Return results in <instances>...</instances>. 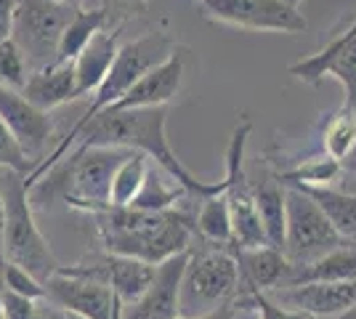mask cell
<instances>
[{
    "label": "cell",
    "instance_id": "cell-37",
    "mask_svg": "<svg viewBox=\"0 0 356 319\" xmlns=\"http://www.w3.org/2000/svg\"><path fill=\"white\" fill-rule=\"evenodd\" d=\"M223 311H226V306L218 309V311H213V314H208V317H200V319H223Z\"/></svg>",
    "mask_w": 356,
    "mask_h": 319
},
{
    "label": "cell",
    "instance_id": "cell-31",
    "mask_svg": "<svg viewBox=\"0 0 356 319\" xmlns=\"http://www.w3.org/2000/svg\"><path fill=\"white\" fill-rule=\"evenodd\" d=\"M0 167H11V170H19L24 176H30L32 163L22 154V149L16 147V141L11 138V133L6 131V125L0 122Z\"/></svg>",
    "mask_w": 356,
    "mask_h": 319
},
{
    "label": "cell",
    "instance_id": "cell-17",
    "mask_svg": "<svg viewBox=\"0 0 356 319\" xmlns=\"http://www.w3.org/2000/svg\"><path fill=\"white\" fill-rule=\"evenodd\" d=\"M22 96L32 106L51 112L56 106L74 101V69L72 61H54L43 69H35L24 80Z\"/></svg>",
    "mask_w": 356,
    "mask_h": 319
},
{
    "label": "cell",
    "instance_id": "cell-25",
    "mask_svg": "<svg viewBox=\"0 0 356 319\" xmlns=\"http://www.w3.org/2000/svg\"><path fill=\"white\" fill-rule=\"evenodd\" d=\"M322 144H325L327 157H332L335 163L343 165V160L351 154V149H354V144H356V106L343 104L341 109L330 117Z\"/></svg>",
    "mask_w": 356,
    "mask_h": 319
},
{
    "label": "cell",
    "instance_id": "cell-33",
    "mask_svg": "<svg viewBox=\"0 0 356 319\" xmlns=\"http://www.w3.org/2000/svg\"><path fill=\"white\" fill-rule=\"evenodd\" d=\"M40 319H80V317H74V314L64 311V309H59V306L48 304V301L43 298V317Z\"/></svg>",
    "mask_w": 356,
    "mask_h": 319
},
{
    "label": "cell",
    "instance_id": "cell-14",
    "mask_svg": "<svg viewBox=\"0 0 356 319\" xmlns=\"http://www.w3.org/2000/svg\"><path fill=\"white\" fill-rule=\"evenodd\" d=\"M277 304L303 311L306 317H341L356 309V282H312L282 288L274 295Z\"/></svg>",
    "mask_w": 356,
    "mask_h": 319
},
{
    "label": "cell",
    "instance_id": "cell-22",
    "mask_svg": "<svg viewBox=\"0 0 356 319\" xmlns=\"http://www.w3.org/2000/svg\"><path fill=\"white\" fill-rule=\"evenodd\" d=\"M106 24H109V11L106 8H74L67 27L61 32L56 61H72L83 48L88 46L90 38L99 30H104Z\"/></svg>",
    "mask_w": 356,
    "mask_h": 319
},
{
    "label": "cell",
    "instance_id": "cell-39",
    "mask_svg": "<svg viewBox=\"0 0 356 319\" xmlns=\"http://www.w3.org/2000/svg\"><path fill=\"white\" fill-rule=\"evenodd\" d=\"M287 3H290V6H296V8H300V3H303V0H287Z\"/></svg>",
    "mask_w": 356,
    "mask_h": 319
},
{
    "label": "cell",
    "instance_id": "cell-4",
    "mask_svg": "<svg viewBox=\"0 0 356 319\" xmlns=\"http://www.w3.org/2000/svg\"><path fill=\"white\" fill-rule=\"evenodd\" d=\"M0 208H3V224H0L3 261L24 269L38 282H45L61 263L54 256L40 227L35 224L30 186L24 173L0 167Z\"/></svg>",
    "mask_w": 356,
    "mask_h": 319
},
{
    "label": "cell",
    "instance_id": "cell-16",
    "mask_svg": "<svg viewBox=\"0 0 356 319\" xmlns=\"http://www.w3.org/2000/svg\"><path fill=\"white\" fill-rule=\"evenodd\" d=\"M93 263L99 266L102 279L112 288L118 304L125 306L136 304L144 290L149 288L152 277H154V266L147 261L128 259V256H115V253H104L102 259H93Z\"/></svg>",
    "mask_w": 356,
    "mask_h": 319
},
{
    "label": "cell",
    "instance_id": "cell-35",
    "mask_svg": "<svg viewBox=\"0 0 356 319\" xmlns=\"http://www.w3.org/2000/svg\"><path fill=\"white\" fill-rule=\"evenodd\" d=\"M112 3H120V6H134V8H144L147 0H112Z\"/></svg>",
    "mask_w": 356,
    "mask_h": 319
},
{
    "label": "cell",
    "instance_id": "cell-6",
    "mask_svg": "<svg viewBox=\"0 0 356 319\" xmlns=\"http://www.w3.org/2000/svg\"><path fill=\"white\" fill-rule=\"evenodd\" d=\"M341 237L330 227L322 208L300 186L284 183V259L303 266L341 247Z\"/></svg>",
    "mask_w": 356,
    "mask_h": 319
},
{
    "label": "cell",
    "instance_id": "cell-19",
    "mask_svg": "<svg viewBox=\"0 0 356 319\" xmlns=\"http://www.w3.org/2000/svg\"><path fill=\"white\" fill-rule=\"evenodd\" d=\"M312 282H356V247L354 245H341L335 250L325 253L322 259L303 263V266H290L284 288L296 285H312Z\"/></svg>",
    "mask_w": 356,
    "mask_h": 319
},
{
    "label": "cell",
    "instance_id": "cell-23",
    "mask_svg": "<svg viewBox=\"0 0 356 319\" xmlns=\"http://www.w3.org/2000/svg\"><path fill=\"white\" fill-rule=\"evenodd\" d=\"M194 231H200L202 240L210 245L232 247V221H229L226 189L200 199V211L194 215Z\"/></svg>",
    "mask_w": 356,
    "mask_h": 319
},
{
    "label": "cell",
    "instance_id": "cell-5",
    "mask_svg": "<svg viewBox=\"0 0 356 319\" xmlns=\"http://www.w3.org/2000/svg\"><path fill=\"white\" fill-rule=\"evenodd\" d=\"M242 290V274L229 247H200L189 250V261L181 279L178 314L181 319H200L229 306Z\"/></svg>",
    "mask_w": 356,
    "mask_h": 319
},
{
    "label": "cell",
    "instance_id": "cell-43",
    "mask_svg": "<svg viewBox=\"0 0 356 319\" xmlns=\"http://www.w3.org/2000/svg\"><path fill=\"white\" fill-rule=\"evenodd\" d=\"M0 261H3V256H0Z\"/></svg>",
    "mask_w": 356,
    "mask_h": 319
},
{
    "label": "cell",
    "instance_id": "cell-34",
    "mask_svg": "<svg viewBox=\"0 0 356 319\" xmlns=\"http://www.w3.org/2000/svg\"><path fill=\"white\" fill-rule=\"evenodd\" d=\"M343 173H356V144L354 149H351V154L343 160Z\"/></svg>",
    "mask_w": 356,
    "mask_h": 319
},
{
    "label": "cell",
    "instance_id": "cell-42",
    "mask_svg": "<svg viewBox=\"0 0 356 319\" xmlns=\"http://www.w3.org/2000/svg\"><path fill=\"white\" fill-rule=\"evenodd\" d=\"M200 3H205V0H200Z\"/></svg>",
    "mask_w": 356,
    "mask_h": 319
},
{
    "label": "cell",
    "instance_id": "cell-27",
    "mask_svg": "<svg viewBox=\"0 0 356 319\" xmlns=\"http://www.w3.org/2000/svg\"><path fill=\"white\" fill-rule=\"evenodd\" d=\"M181 197H189V195H186L181 186H168L160 176H154V173L149 170L147 181L141 186L138 197H136L128 208L149 211V213H163V211H173Z\"/></svg>",
    "mask_w": 356,
    "mask_h": 319
},
{
    "label": "cell",
    "instance_id": "cell-26",
    "mask_svg": "<svg viewBox=\"0 0 356 319\" xmlns=\"http://www.w3.org/2000/svg\"><path fill=\"white\" fill-rule=\"evenodd\" d=\"M343 173V165L332 157H312L306 163L296 165L293 170L280 173V181L290 186H330Z\"/></svg>",
    "mask_w": 356,
    "mask_h": 319
},
{
    "label": "cell",
    "instance_id": "cell-41",
    "mask_svg": "<svg viewBox=\"0 0 356 319\" xmlns=\"http://www.w3.org/2000/svg\"><path fill=\"white\" fill-rule=\"evenodd\" d=\"M0 319H6V317H3V311H0Z\"/></svg>",
    "mask_w": 356,
    "mask_h": 319
},
{
    "label": "cell",
    "instance_id": "cell-18",
    "mask_svg": "<svg viewBox=\"0 0 356 319\" xmlns=\"http://www.w3.org/2000/svg\"><path fill=\"white\" fill-rule=\"evenodd\" d=\"M232 250V247H229ZM237 259L242 282L261 293H274L284 288L287 274H290V261L284 259L282 250L277 247H255V250H232Z\"/></svg>",
    "mask_w": 356,
    "mask_h": 319
},
{
    "label": "cell",
    "instance_id": "cell-32",
    "mask_svg": "<svg viewBox=\"0 0 356 319\" xmlns=\"http://www.w3.org/2000/svg\"><path fill=\"white\" fill-rule=\"evenodd\" d=\"M19 0H0V40L11 38V24H14V14Z\"/></svg>",
    "mask_w": 356,
    "mask_h": 319
},
{
    "label": "cell",
    "instance_id": "cell-2",
    "mask_svg": "<svg viewBox=\"0 0 356 319\" xmlns=\"http://www.w3.org/2000/svg\"><path fill=\"white\" fill-rule=\"evenodd\" d=\"M99 237L106 253L147 261L152 266L192 250L194 215L184 211L149 213L136 208H106L96 213Z\"/></svg>",
    "mask_w": 356,
    "mask_h": 319
},
{
    "label": "cell",
    "instance_id": "cell-30",
    "mask_svg": "<svg viewBox=\"0 0 356 319\" xmlns=\"http://www.w3.org/2000/svg\"><path fill=\"white\" fill-rule=\"evenodd\" d=\"M0 311L6 319H40L43 317V301L16 295L11 290H0Z\"/></svg>",
    "mask_w": 356,
    "mask_h": 319
},
{
    "label": "cell",
    "instance_id": "cell-36",
    "mask_svg": "<svg viewBox=\"0 0 356 319\" xmlns=\"http://www.w3.org/2000/svg\"><path fill=\"white\" fill-rule=\"evenodd\" d=\"M54 3H61V6H70V8H83V0H54Z\"/></svg>",
    "mask_w": 356,
    "mask_h": 319
},
{
    "label": "cell",
    "instance_id": "cell-29",
    "mask_svg": "<svg viewBox=\"0 0 356 319\" xmlns=\"http://www.w3.org/2000/svg\"><path fill=\"white\" fill-rule=\"evenodd\" d=\"M3 290H11L16 295L35 298V301H43L45 298L43 282H38L32 274H27L24 269L14 266V263H3Z\"/></svg>",
    "mask_w": 356,
    "mask_h": 319
},
{
    "label": "cell",
    "instance_id": "cell-24",
    "mask_svg": "<svg viewBox=\"0 0 356 319\" xmlns=\"http://www.w3.org/2000/svg\"><path fill=\"white\" fill-rule=\"evenodd\" d=\"M149 176V157L141 152H131L118 165L109 186V208H128Z\"/></svg>",
    "mask_w": 356,
    "mask_h": 319
},
{
    "label": "cell",
    "instance_id": "cell-38",
    "mask_svg": "<svg viewBox=\"0 0 356 319\" xmlns=\"http://www.w3.org/2000/svg\"><path fill=\"white\" fill-rule=\"evenodd\" d=\"M341 319H356V309H351V311H346V314H341Z\"/></svg>",
    "mask_w": 356,
    "mask_h": 319
},
{
    "label": "cell",
    "instance_id": "cell-15",
    "mask_svg": "<svg viewBox=\"0 0 356 319\" xmlns=\"http://www.w3.org/2000/svg\"><path fill=\"white\" fill-rule=\"evenodd\" d=\"M120 35H122V24H118L115 30H109V27L99 30L88 40V46L72 59L74 99H83V96H88L102 85V80L106 77L112 61L118 56Z\"/></svg>",
    "mask_w": 356,
    "mask_h": 319
},
{
    "label": "cell",
    "instance_id": "cell-3",
    "mask_svg": "<svg viewBox=\"0 0 356 319\" xmlns=\"http://www.w3.org/2000/svg\"><path fill=\"white\" fill-rule=\"evenodd\" d=\"M173 51H176V40H173L168 32H147V35L136 38L131 43H122V46L118 48V56L112 61L109 72H106V77L102 80V85L93 91V101L88 104V109H86L83 117L72 125V131L56 144V149L32 167L30 176H24V179H27V186L38 183L51 167L56 165V163H61V157L70 154V147L77 141L80 131H83L90 120H96L102 112H106L109 106L118 104L120 99L134 88V83L138 77H144L149 69H154L157 64H163Z\"/></svg>",
    "mask_w": 356,
    "mask_h": 319
},
{
    "label": "cell",
    "instance_id": "cell-7",
    "mask_svg": "<svg viewBox=\"0 0 356 319\" xmlns=\"http://www.w3.org/2000/svg\"><path fill=\"white\" fill-rule=\"evenodd\" d=\"M74 8L54 0H19L11 24V40L16 43L27 72L43 69L56 61L61 32Z\"/></svg>",
    "mask_w": 356,
    "mask_h": 319
},
{
    "label": "cell",
    "instance_id": "cell-21",
    "mask_svg": "<svg viewBox=\"0 0 356 319\" xmlns=\"http://www.w3.org/2000/svg\"><path fill=\"white\" fill-rule=\"evenodd\" d=\"M300 189L322 208L341 243L356 247V195L332 186H300Z\"/></svg>",
    "mask_w": 356,
    "mask_h": 319
},
{
    "label": "cell",
    "instance_id": "cell-11",
    "mask_svg": "<svg viewBox=\"0 0 356 319\" xmlns=\"http://www.w3.org/2000/svg\"><path fill=\"white\" fill-rule=\"evenodd\" d=\"M0 122L6 125V131L11 133L16 147L30 160L32 167L38 165L45 144L54 133L51 112L32 106L19 91L0 85Z\"/></svg>",
    "mask_w": 356,
    "mask_h": 319
},
{
    "label": "cell",
    "instance_id": "cell-20",
    "mask_svg": "<svg viewBox=\"0 0 356 319\" xmlns=\"http://www.w3.org/2000/svg\"><path fill=\"white\" fill-rule=\"evenodd\" d=\"M252 199L261 215V224L266 231L268 247H284V183L280 181V176L264 173L261 179H255L250 183Z\"/></svg>",
    "mask_w": 356,
    "mask_h": 319
},
{
    "label": "cell",
    "instance_id": "cell-1",
    "mask_svg": "<svg viewBox=\"0 0 356 319\" xmlns=\"http://www.w3.org/2000/svg\"><path fill=\"white\" fill-rule=\"evenodd\" d=\"M168 106H144V109H120L102 112L80 131V149L86 147H118L128 152H141L149 160L160 163L165 173L194 199H205L226 189V179L221 181H200L176 157L168 133Z\"/></svg>",
    "mask_w": 356,
    "mask_h": 319
},
{
    "label": "cell",
    "instance_id": "cell-40",
    "mask_svg": "<svg viewBox=\"0 0 356 319\" xmlns=\"http://www.w3.org/2000/svg\"><path fill=\"white\" fill-rule=\"evenodd\" d=\"M306 319H325V317H306ZM327 319H341V317H327Z\"/></svg>",
    "mask_w": 356,
    "mask_h": 319
},
{
    "label": "cell",
    "instance_id": "cell-12",
    "mask_svg": "<svg viewBox=\"0 0 356 319\" xmlns=\"http://www.w3.org/2000/svg\"><path fill=\"white\" fill-rule=\"evenodd\" d=\"M189 261V250L154 266V277L136 304L125 306L120 319H181L178 314V295L181 279Z\"/></svg>",
    "mask_w": 356,
    "mask_h": 319
},
{
    "label": "cell",
    "instance_id": "cell-28",
    "mask_svg": "<svg viewBox=\"0 0 356 319\" xmlns=\"http://www.w3.org/2000/svg\"><path fill=\"white\" fill-rule=\"evenodd\" d=\"M27 64L22 59L19 48L11 38L0 40V85L11 88V91H22L24 80H27Z\"/></svg>",
    "mask_w": 356,
    "mask_h": 319
},
{
    "label": "cell",
    "instance_id": "cell-13",
    "mask_svg": "<svg viewBox=\"0 0 356 319\" xmlns=\"http://www.w3.org/2000/svg\"><path fill=\"white\" fill-rule=\"evenodd\" d=\"M184 72H186V51L176 46V51L163 64H157L144 77H138L134 83V88L125 93L115 106H109L106 112L144 109V106H168V101L184 85Z\"/></svg>",
    "mask_w": 356,
    "mask_h": 319
},
{
    "label": "cell",
    "instance_id": "cell-9",
    "mask_svg": "<svg viewBox=\"0 0 356 319\" xmlns=\"http://www.w3.org/2000/svg\"><path fill=\"white\" fill-rule=\"evenodd\" d=\"M205 19L248 32H282L300 35L309 30L306 16L287 0H205Z\"/></svg>",
    "mask_w": 356,
    "mask_h": 319
},
{
    "label": "cell",
    "instance_id": "cell-10",
    "mask_svg": "<svg viewBox=\"0 0 356 319\" xmlns=\"http://www.w3.org/2000/svg\"><path fill=\"white\" fill-rule=\"evenodd\" d=\"M287 75L298 77L309 85H319L325 77H335L346 91L343 104L356 106V32L338 35L306 59H298L287 67Z\"/></svg>",
    "mask_w": 356,
    "mask_h": 319
},
{
    "label": "cell",
    "instance_id": "cell-8",
    "mask_svg": "<svg viewBox=\"0 0 356 319\" xmlns=\"http://www.w3.org/2000/svg\"><path fill=\"white\" fill-rule=\"evenodd\" d=\"M45 301L80 319H120L122 306L104 279L74 266H59L43 282Z\"/></svg>",
    "mask_w": 356,
    "mask_h": 319
}]
</instances>
